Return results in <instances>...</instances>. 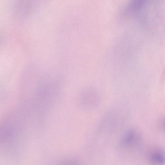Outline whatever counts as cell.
I'll use <instances>...</instances> for the list:
<instances>
[{"label": "cell", "instance_id": "6da1fadb", "mask_svg": "<svg viewBox=\"0 0 165 165\" xmlns=\"http://www.w3.org/2000/svg\"><path fill=\"white\" fill-rule=\"evenodd\" d=\"M153 158L154 160H155V161L159 163L163 162L164 160L163 156L162 154H154L153 155Z\"/></svg>", "mask_w": 165, "mask_h": 165}]
</instances>
